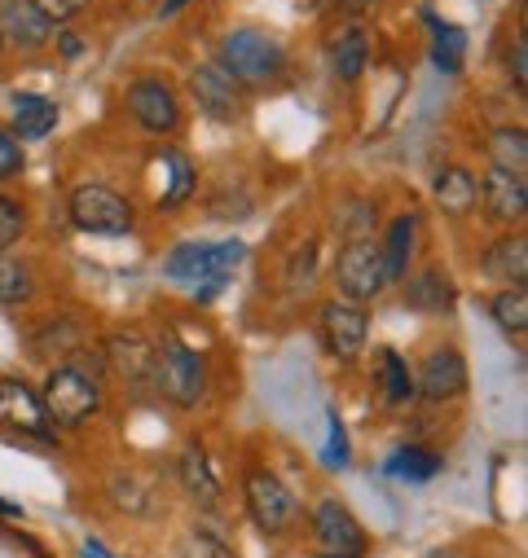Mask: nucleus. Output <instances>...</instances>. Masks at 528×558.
<instances>
[{
    "label": "nucleus",
    "instance_id": "1",
    "mask_svg": "<svg viewBox=\"0 0 528 558\" xmlns=\"http://www.w3.org/2000/svg\"><path fill=\"white\" fill-rule=\"evenodd\" d=\"M242 259H247V242H238V238H225V242H181V246L168 251L164 272H168L172 287H185L199 300H212L229 282V272Z\"/></svg>",
    "mask_w": 528,
    "mask_h": 558
},
{
    "label": "nucleus",
    "instance_id": "2",
    "mask_svg": "<svg viewBox=\"0 0 528 558\" xmlns=\"http://www.w3.org/2000/svg\"><path fill=\"white\" fill-rule=\"evenodd\" d=\"M216 62L233 75V84H251V88H264L287 75V49L278 36L260 32V27H238V32H225L220 36V49H216Z\"/></svg>",
    "mask_w": 528,
    "mask_h": 558
},
{
    "label": "nucleus",
    "instance_id": "3",
    "mask_svg": "<svg viewBox=\"0 0 528 558\" xmlns=\"http://www.w3.org/2000/svg\"><path fill=\"white\" fill-rule=\"evenodd\" d=\"M151 387L177 404V409H194L207 396V361L181 343V339H159L155 343V361H151Z\"/></svg>",
    "mask_w": 528,
    "mask_h": 558
},
{
    "label": "nucleus",
    "instance_id": "4",
    "mask_svg": "<svg viewBox=\"0 0 528 558\" xmlns=\"http://www.w3.org/2000/svg\"><path fill=\"white\" fill-rule=\"evenodd\" d=\"M40 404H45V413H49L53 432H58V427H67V432H71V427H84L88 417L101 409V383H97V374H88L84 365L62 361V365L49 369L45 391H40Z\"/></svg>",
    "mask_w": 528,
    "mask_h": 558
},
{
    "label": "nucleus",
    "instance_id": "5",
    "mask_svg": "<svg viewBox=\"0 0 528 558\" xmlns=\"http://www.w3.org/2000/svg\"><path fill=\"white\" fill-rule=\"evenodd\" d=\"M335 291L348 304H361V308L374 304L387 291V272H383L374 238H352V242L339 246V255H335Z\"/></svg>",
    "mask_w": 528,
    "mask_h": 558
},
{
    "label": "nucleus",
    "instance_id": "6",
    "mask_svg": "<svg viewBox=\"0 0 528 558\" xmlns=\"http://www.w3.org/2000/svg\"><path fill=\"white\" fill-rule=\"evenodd\" d=\"M242 501H247V514H251L255 532H264V536H283V532H291L296 519H300L296 493H291L274 471H264V466L247 471V480H242Z\"/></svg>",
    "mask_w": 528,
    "mask_h": 558
},
{
    "label": "nucleus",
    "instance_id": "7",
    "mask_svg": "<svg viewBox=\"0 0 528 558\" xmlns=\"http://www.w3.org/2000/svg\"><path fill=\"white\" fill-rule=\"evenodd\" d=\"M67 211H71V225L80 233H101V238H119L132 229V220H137L132 203L110 185H75Z\"/></svg>",
    "mask_w": 528,
    "mask_h": 558
},
{
    "label": "nucleus",
    "instance_id": "8",
    "mask_svg": "<svg viewBox=\"0 0 528 558\" xmlns=\"http://www.w3.org/2000/svg\"><path fill=\"white\" fill-rule=\"evenodd\" d=\"M317 335H322L326 356H335L339 365H352L365 352L370 313L361 304H348V300H326L322 313H317Z\"/></svg>",
    "mask_w": 528,
    "mask_h": 558
},
{
    "label": "nucleus",
    "instance_id": "9",
    "mask_svg": "<svg viewBox=\"0 0 528 558\" xmlns=\"http://www.w3.org/2000/svg\"><path fill=\"white\" fill-rule=\"evenodd\" d=\"M309 527H313V541L326 558H361L365 554V527L357 523V514L339 497H322L309 510Z\"/></svg>",
    "mask_w": 528,
    "mask_h": 558
},
{
    "label": "nucleus",
    "instance_id": "10",
    "mask_svg": "<svg viewBox=\"0 0 528 558\" xmlns=\"http://www.w3.org/2000/svg\"><path fill=\"white\" fill-rule=\"evenodd\" d=\"M123 106H128L132 119H137L146 132H155V136H168V132L181 128V101H177L172 84L159 80V75L132 80V84L123 88Z\"/></svg>",
    "mask_w": 528,
    "mask_h": 558
},
{
    "label": "nucleus",
    "instance_id": "11",
    "mask_svg": "<svg viewBox=\"0 0 528 558\" xmlns=\"http://www.w3.org/2000/svg\"><path fill=\"white\" fill-rule=\"evenodd\" d=\"M0 427L32 440H53V423L40 404V391L14 374H0Z\"/></svg>",
    "mask_w": 528,
    "mask_h": 558
},
{
    "label": "nucleus",
    "instance_id": "12",
    "mask_svg": "<svg viewBox=\"0 0 528 558\" xmlns=\"http://www.w3.org/2000/svg\"><path fill=\"white\" fill-rule=\"evenodd\" d=\"M467 383H471V369H467L463 352L449 348V343L432 348V352L419 361V369H415V396H423V400H432V404L458 400V396L467 391Z\"/></svg>",
    "mask_w": 528,
    "mask_h": 558
},
{
    "label": "nucleus",
    "instance_id": "13",
    "mask_svg": "<svg viewBox=\"0 0 528 558\" xmlns=\"http://www.w3.org/2000/svg\"><path fill=\"white\" fill-rule=\"evenodd\" d=\"M190 93L199 101V110L216 123H233L242 119L247 101H242V84H233V75L220 66V62H199L190 71Z\"/></svg>",
    "mask_w": 528,
    "mask_h": 558
},
{
    "label": "nucleus",
    "instance_id": "14",
    "mask_svg": "<svg viewBox=\"0 0 528 558\" xmlns=\"http://www.w3.org/2000/svg\"><path fill=\"white\" fill-rule=\"evenodd\" d=\"M480 207L493 225H519L528 216V181L506 168H489L480 177Z\"/></svg>",
    "mask_w": 528,
    "mask_h": 558
},
{
    "label": "nucleus",
    "instance_id": "15",
    "mask_svg": "<svg viewBox=\"0 0 528 558\" xmlns=\"http://www.w3.org/2000/svg\"><path fill=\"white\" fill-rule=\"evenodd\" d=\"M53 27L32 10V0H0V49L36 53L45 49Z\"/></svg>",
    "mask_w": 528,
    "mask_h": 558
},
{
    "label": "nucleus",
    "instance_id": "16",
    "mask_svg": "<svg viewBox=\"0 0 528 558\" xmlns=\"http://www.w3.org/2000/svg\"><path fill=\"white\" fill-rule=\"evenodd\" d=\"M454 304H458V291L445 268H423V272L406 277V308H415L423 317H449Z\"/></svg>",
    "mask_w": 528,
    "mask_h": 558
},
{
    "label": "nucleus",
    "instance_id": "17",
    "mask_svg": "<svg viewBox=\"0 0 528 558\" xmlns=\"http://www.w3.org/2000/svg\"><path fill=\"white\" fill-rule=\"evenodd\" d=\"M106 361H110V369H115L132 391H137V387H146V383H151L155 343H151L146 335H137V330L115 335V339H106Z\"/></svg>",
    "mask_w": 528,
    "mask_h": 558
},
{
    "label": "nucleus",
    "instance_id": "18",
    "mask_svg": "<svg viewBox=\"0 0 528 558\" xmlns=\"http://www.w3.org/2000/svg\"><path fill=\"white\" fill-rule=\"evenodd\" d=\"M432 198H436V207H441L445 216L463 220V216H471V211L480 207V177H476L471 168H463V163H449V168L436 172Z\"/></svg>",
    "mask_w": 528,
    "mask_h": 558
},
{
    "label": "nucleus",
    "instance_id": "19",
    "mask_svg": "<svg viewBox=\"0 0 528 558\" xmlns=\"http://www.w3.org/2000/svg\"><path fill=\"white\" fill-rule=\"evenodd\" d=\"M415 242H419V216L415 211H401V216L387 225L383 242H379V259H383V272H387V287L392 282H406V277H410Z\"/></svg>",
    "mask_w": 528,
    "mask_h": 558
},
{
    "label": "nucleus",
    "instance_id": "20",
    "mask_svg": "<svg viewBox=\"0 0 528 558\" xmlns=\"http://www.w3.org/2000/svg\"><path fill=\"white\" fill-rule=\"evenodd\" d=\"M480 268H484V277H493V282H502V287H524V277H528V238L524 233H502L497 242L484 246Z\"/></svg>",
    "mask_w": 528,
    "mask_h": 558
},
{
    "label": "nucleus",
    "instance_id": "21",
    "mask_svg": "<svg viewBox=\"0 0 528 558\" xmlns=\"http://www.w3.org/2000/svg\"><path fill=\"white\" fill-rule=\"evenodd\" d=\"M10 110H14V123L10 132L19 142H45L58 123V101L45 97V93H14L10 97Z\"/></svg>",
    "mask_w": 528,
    "mask_h": 558
},
{
    "label": "nucleus",
    "instance_id": "22",
    "mask_svg": "<svg viewBox=\"0 0 528 558\" xmlns=\"http://www.w3.org/2000/svg\"><path fill=\"white\" fill-rule=\"evenodd\" d=\"M177 475H181V488H185V497H190L194 506H216V501H220V475H216L212 458H207L199 445H190V449L181 453Z\"/></svg>",
    "mask_w": 528,
    "mask_h": 558
},
{
    "label": "nucleus",
    "instance_id": "23",
    "mask_svg": "<svg viewBox=\"0 0 528 558\" xmlns=\"http://www.w3.org/2000/svg\"><path fill=\"white\" fill-rule=\"evenodd\" d=\"M423 23L432 27V62H436V71L458 75V71H463V58H467V36H463V27L436 19L432 10H423Z\"/></svg>",
    "mask_w": 528,
    "mask_h": 558
},
{
    "label": "nucleus",
    "instance_id": "24",
    "mask_svg": "<svg viewBox=\"0 0 528 558\" xmlns=\"http://www.w3.org/2000/svg\"><path fill=\"white\" fill-rule=\"evenodd\" d=\"M374 369H379V391H383L387 404H406L415 396V369H410V361L396 348H383Z\"/></svg>",
    "mask_w": 528,
    "mask_h": 558
},
{
    "label": "nucleus",
    "instance_id": "25",
    "mask_svg": "<svg viewBox=\"0 0 528 558\" xmlns=\"http://www.w3.org/2000/svg\"><path fill=\"white\" fill-rule=\"evenodd\" d=\"M331 66H335V75H339L344 84H352V80L365 75V66H370V40H365L361 27H348L344 36H335V45H331Z\"/></svg>",
    "mask_w": 528,
    "mask_h": 558
},
{
    "label": "nucleus",
    "instance_id": "26",
    "mask_svg": "<svg viewBox=\"0 0 528 558\" xmlns=\"http://www.w3.org/2000/svg\"><path fill=\"white\" fill-rule=\"evenodd\" d=\"M383 471H387L392 480H406V484H428V480L441 475V458H436L432 449L406 445V449H396V453L383 462Z\"/></svg>",
    "mask_w": 528,
    "mask_h": 558
},
{
    "label": "nucleus",
    "instance_id": "27",
    "mask_svg": "<svg viewBox=\"0 0 528 558\" xmlns=\"http://www.w3.org/2000/svg\"><path fill=\"white\" fill-rule=\"evenodd\" d=\"M489 159L493 168H506V172H519L528 168V132L515 123V128H493L489 132Z\"/></svg>",
    "mask_w": 528,
    "mask_h": 558
},
{
    "label": "nucleus",
    "instance_id": "28",
    "mask_svg": "<svg viewBox=\"0 0 528 558\" xmlns=\"http://www.w3.org/2000/svg\"><path fill=\"white\" fill-rule=\"evenodd\" d=\"M489 313H493V322L506 330V335H524L528 330V295H524V287H502L493 300H489Z\"/></svg>",
    "mask_w": 528,
    "mask_h": 558
},
{
    "label": "nucleus",
    "instance_id": "29",
    "mask_svg": "<svg viewBox=\"0 0 528 558\" xmlns=\"http://www.w3.org/2000/svg\"><path fill=\"white\" fill-rule=\"evenodd\" d=\"M36 291L32 268L23 259H14L10 251H0V304H27Z\"/></svg>",
    "mask_w": 528,
    "mask_h": 558
},
{
    "label": "nucleus",
    "instance_id": "30",
    "mask_svg": "<svg viewBox=\"0 0 528 558\" xmlns=\"http://www.w3.org/2000/svg\"><path fill=\"white\" fill-rule=\"evenodd\" d=\"M164 163L172 168V190L159 198V207H164V211H177V207L194 194V163H190L185 155H164Z\"/></svg>",
    "mask_w": 528,
    "mask_h": 558
},
{
    "label": "nucleus",
    "instance_id": "31",
    "mask_svg": "<svg viewBox=\"0 0 528 558\" xmlns=\"http://www.w3.org/2000/svg\"><path fill=\"white\" fill-rule=\"evenodd\" d=\"M27 168V155H23V142L10 132V123H0V185L19 181Z\"/></svg>",
    "mask_w": 528,
    "mask_h": 558
},
{
    "label": "nucleus",
    "instance_id": "32",
    "mask_svg": "<svg viewBox=\"0 0 528 558\" xmlns=\"http://www.w3.org/2000/svg\"><path fill=\"white\" fill-rule=\"evenodd\" d=\"M27 229V211L14 194H0V251H10Z\"/></svg>",
    "mask_w": 528,
    "mask_h": 558
},
{
    "label": "nucleus",
    "instance_id": "33",
    "mask_svg": "<svg viewBox=\"0 0 528 558\" xmlns=\"http://www.w3.org/2000/svg\"><path fill=\"white\" fill-rule=\"evenodd\" d=\"M32 10L53 27V23H71L88 10V0H32Z\"/></svg>",
    "mask_w": 528,
    "mask_h": 558
},
{
    "label": "nucleus",
    "instance_id": "34",
    "mask_svg": "<svg viewBox=\"0 0 528 558\" xmlns=\"http://www.w3.org/2000/svg\"><path fill=\"white\" fill-rule=\"evenodd\" d=\"M190 558H233V545H229L220 532L199 527V532L190 536Z\"/></svg>",
    "mask_w": 528,
    "mask_h": 558
},
{
    "label": "nucleus",
    "instance_id": "35",
    "mask_svg": "<svg viewBox=\"0 0 528 558\" xmlns=\"http://www.w3.org/2000/svg\"><path fill=\"white\" fill-rule=\"evenodd\" d=\"M110 497H115V501H119L123 510L142 514V510H146V497H151V488H137V480H132V475H123V480H115Z\"/></svg>",
    "mask_w": 528,
    "mask_h": 558
},
{
    "label": "nucleus",
    "instance_id": "36",
    "mask_svg": "<svg viewBox=\"0 0 528 558\" xmlns=\"http://www.w3.org/2000/svg\"><path fill=\"white\" fill-rule=\"evenodd\" d=\"M506 75H511L515 93H524V84H528V45H524V36H515L511 49H506Z\"/></svg>",
    "mask_w": 528,
    "mask_h": 558
},
{
    "label": "nucleus",
    "instance_id": "37",
    "mask_svg": "<svg viewBox=\"0 0 528 558\" xmlns=\"http://www.w3.org/2000/svg\"><path fill=\"white\" fill-rule=\"evenodd\" d=\"M326 462H331L335 471H344V466H348V432H344V423H339V413H331V440H326Z\"/></svg>",
    "mask_w": 528,
    "mask_h": 558
},
{
    "label": "nucleus",
    "instance_id": "38",
    "mask_svg": "<svg viewBox=\"0 0 528 558\" xmlns=\"http://www.w3.org/2000/svg\"><path fill=\"white\" fill-rule=\"evenodd\" d=\"M317 5H331V10H348V14H365L374 10L379 0H317Z\"/></svg>",
    "mask_w": 528,
    "mask_h": 558
},
{
    "label": "nucleus",
    "instance_id": "39",
    "mask_svg": "<svg viewBox=\"0 0 528 558\" xmlns=\"http://www.w3.org/2000/svg\"><path fill=\"white\" fill-rule=\"evenodd\" d=\"M80 554H84V558H110V549H106L101 541H84V545H80Z\"/></svg>",
    "mask_w": 528,
    "mask_h": 558
},
{
    "label": "nucleus",
    "instance_id": "40",
    "mask_svg": "<svg viewBox=\"0 0 528 558\" xmlns=\"http://www.w3.org/2000/svg\"><path fill=\"white\" fill-rule=\"evenodd\" d=\"M190 5V0H164V5H159V19H172L177 10H185Z\"/></svg>",
    "mask_w": 528,
    "mask_h": 558
},
{
    "label": "nucleus",
    "instance_id": "41",
    "mask_svg": "<svg viewBox=\"0 0 528 558\" xmlns=\"http://www.w3.org/2000/svg\"><path fill=\"white\" fill-rule=\"evenodd\" d=\"M0 519H23V506H14V501H0Z\"/></svg>",
    "mask_w": 528,
    "mask_h": 558
},
{
    "label": "nucleus",
    "instance_id": "42",
    "mask_svg": "<svg viewBox=\"0 0 528 558\" xmlns=\"http://www.w3.org/2000/svg\"><path fill=\"white\" fill-rule=\"evenodd\" d=\"M428 558H463V554H458V549H432Z\"/></svg>",
    "mask_w": 528,
    "mask_h": 558
}]
</instances>
